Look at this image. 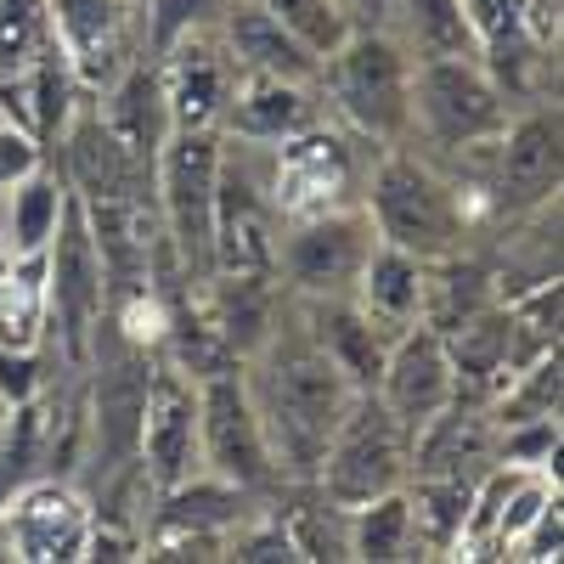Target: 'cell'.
Wrapping results in <instances>:
<instances>
[{"label":"cell","instance_id":"ffe728a7","mask_svg":"<svg viewBox=\"0 0 564 564\" xmlns=\"http://www.w3.org/2000/svg\"><path fill=\"white\" fill-rule=\"evenodd\" d=\"M193 300L238 361H249L271 339V327L282 322V305H289L276 271H209L193 289Z\"/></svg>","mask_w":564,"mask_h":564},{"label":"cell","instance_id":"f1b7e54d","mask_svg":"<svg viewBox=\"0 0 564 564\" xmlns=\"http://www.w3.org/2000/svg\"><path fill=\"white\" fill-rule=\"evenodd\" d=\"M260 7H265L282 29H289L294 40H305L316 57H327V52H334V45L356 29L339 0H260Z\"/></svg>","mask_w":564,"mask_h":564},{"label":"cell","instance_id":"83f0119b","mask_svg":"<svg viewBox=\"0 0 564 564\" xmlns=\"http://www.w3.org/2000/svg\"><path fill=\"white\" fill-rule=\"evenodd\" d=\"M0 345L7 350L45 345V254L40 260L0 254Z\"/></svg>","mask_w":564,"mask_h":564},{"label":"cell","instance_id":"6da1fadb","mask_svg":"<svg viewBox=\"0 0 564 564\" xmlns=\"http://www.w3.org/2000/svg\"><path fill=\"white\" fill-rule=\"evenodd\" d=\"M243 384L260 412V430H265L282 486H311L316 463H322L327 441H334L339 417L350 412L356 390L327 361V350L305 334L294 300L282 305V322L271 327V339L243 361Z\"/></svg>","mask_w":564,"mask_h":564},{"label":"cell","instance_id":"9c48e42d","mask_svg":"<svg viewBox=\"0 0 564 564\" xmlns=\"http://www.w3.org/2000/svg\"><path fill=\"white\" fill-rule=\"evenodd\" d=\"M379 243L367 209L361 204H339V209H316V215H294L282 220L276 238V282L289 300H339L356 294V276Z\"/></svg>","mask_w":564,"mask_h":564},{"label":"cell","instance_id":"cb8c5ba5","mask_svg":"<svg viewBox=\"0 0 564 564\" xmlns=\"http://www.w3.org/2000/svg\"><path fill=\"white\" fill-rule=\"evenodd\" d=\"M372 322H384L390 334H406V327L423 322V300H430V260H417L395 243H372L356 294H350Z\"/></svg>","mask_w":564,"mask_h":564},{"label":"cell","instance_id":"4316f807","mask_svg":"<svg viewBox=\"0 0 564 564\" xmlns=\"http://www.w3.org/2000/svg\"><path fill=\"white\" fill-rule=\"evenodd\" d=\"M384 29L406 45L412 57H452V52H475V29H468L463 0H390Z\"/></svg>","mask_w":564,"mask_h":564},{"label":"cell","instance_id":"f546056e","mask_svg":"<svg viewBox=\"0 0 564 564\" xmlns=\"http://www.w3.org/2000/svg\"><path fill=\"white\" fill-rule=\"evenodd\" d=\"M45 45H52L45 0H0V74H23Z\"/></svg>","mask_w":564,"mask_h":564},{"label":"cell","instance_id":"ac0fdd59","mask_svg":"<svg viewBox=\"0 0 564 564\" xmlns=\"http://www.w3.org/2000/svg\"><path fill=\"white\" fill-rule=\"evenodd\" d=\"M372 395L406 423V435H417L435 412H446L457 401V367H452V350H446V339L435 334V327L417 322V327H406V334H395Z\"/></svg>","mask_w":564,"mask_h":564},{"label":"cell","instance_id":"d6986e66","mask_svg":"<svg viewBox=\"0 0 564 564\" xmlns=\"http://www.w3.org/2000/svg\"><path fill=\"white\" fill-rule=\"evenodd\" d=\"M327 119L316 79H289V74H238L231 102L220 113L226 141H249V148H276L300 130Z\"/></svg>","mask_w":564,"mask_h":564},{"label":"cell","instance_id":"e0dca14e","mask_svg":"<svg viewBox=\"0 0 564 564\" xmlns=\"http://www.w3.org/2000/svg\"><path fill=\"white\" fill-rule=\"evenodd\" d=\"M148 63H153V79H159L170 130H220L231 85H238V63H231L220 29L181 34L164 52H153Z\"/></svg>","mask_w":564,"mask_h":564},{"label":"cell","instance_id":"7402d4cb","mask_svg":"<svg viewBox=\"0 0 564 564\" xmlns=\"http://www.w3.org/2000/svg\"><path fill=\"white\" fill-rule=\"evenodd\" d=\"M68 204H74L68 181L52 164V153H45L29 175H18L7 193H0V249L18 254V260H40L45 249H52Z\"/></svg>","mask_w":564,"mask_h":564},{"label":"cell","instance_id":"52a82bcc","mask_svg":"<svg viewBox=\"0 0 564 564\" xmlns=\"http://www.w3.org/2000/svg\"><path fill=\"white\" fill-rule=\"evenodd\" d=\"M372 153L379 148L361 141L356 130H345L339 119H316L311 130L265 148V181H271V198H276L282 220L361 204V181H367Z\"/></svg>","mask_w":564,"mask_h":564},{"label":"cell","instance_id":"277c9868","mask_svg":"<svg viewBox=\"0 0 564 564\" xmlns=\"http://www.w3.org/2000/svg\"><path fill=\"white\" fill-rule=\"evenodd\" d=\"M316 90L327 119H339L372 148H395L412 135V52L384 23L350 29L316 63Z\"/></svg>","mask_w":564,"mask_h":564},{"label":"cell","instance_id":"9a60e30c","mask_svg":"<svg viewBox=\"0 0 564 564\" xmlns=\"http://www.w3.org/2000/svg\"><path fill=\"white\" fill-rule=\"evenodd\" d=\"M480 63L502 79L513 102H531L558 45V0H463Z\"/></svg>","mask_w":564,"mask_h":564},{"label":"cell","instance_id":"d4e9b609","mask_svg":"<svg viewBox=\"0 0 564 564\" xmlns=\"http://www.w3.org/2000/svg\"><path fill=\"white\" fill-rule=\"evenodd\" d=\"M90 102H97V119L124 141L141 164H159V148H164V135H170V113H164V97H159V79H153V63L148 57H135Z\"/></svg>","mask_w":564,"mask_h":564},{"label":"cell","instance_id":"4fadbf2b","mask_svg":"<svg viewBox=\"0 0 564 564\" xmlns=\"http://www.w3.org/2000/svg\"><path fill=\"white\" fill-rule=\"evenodd\" d=\"M90 497L79 480L34 475L18 491L0 497V553H12L23 564H74L85 558L90 542Z\"/></svg>","mask_w":564,"mask_h":564},{"label":"cell","instance_id":"8992f818","mask_svg":"<svg viewBox=\"0 0 564 564\" xmlns=\"http://www.w3.org/2000/svg\"><path fill=\"white\" fill-rule=\"evenodd\" d=\"M406 475H412L406 423L367 390L339 417V430H334V441H327L316 475H311V491L327 497L334 508H361L384 491H401Z\"/></svg>","mask_w":564,"mask_h":564},{"label":"cell","instance_id":"7c38bea8","mask_svg":"<svg viewBox=\"0 0 564 564\" xmlns=\"http://www.w3.org/2000/svg\"><path fill=\"white\" fill-rule=\"evenodd\" d=\"M282 209L265 181V148L220 135L215 175V271H276Z\"/></svg>","mask_w":564,"mask_h":564},{"label":"cell","instance_id":"d6a6232c","mask_svg":"<svg viewBox=\"0 0 564 564\" xmlns=\"http://www.w3.org/2000/svg\"><path fill=\"white\" fill-rule=\"evenodd\" d=\"M339 7L350 12V23H356V29H379V23H384V12H390V0H339Z\"/></svg>","mask_w":564,"mask_h":564},{"label":"cell","instance_id":"3957f363","mask_svg":"<svg viewBox=\"0 0 564 564\" xmlns=\"http://www.w3.org/2000/svg\"><path fill=\"white\" fill-rule=\"evenodd\" d=\"M502 79L480 63V52L452 57H412V148L435 153L446 164H468L497 148V135L513 119Z\"/></svg>","mask_w":564,"mask_h":564},{"label":"cell","instance_id":"603a6c76","mask_svg":"<svg viewBox=\"0 0 564 564\" xmlns=\"http://www.w3.org/2000/svg\"><path fill=\"white\" fill-rule=\"evenodd\" d=\"M220 40L238 74H289V79H316V52L305 40H294L282 29L260 0H231L226 18H220Z\"/></svg>","mask_w":564,"mask_h":564},{"label":"cell","instance_id":"5bb4252c","mask_svg":"<svg viewBox=\"0 0 564 564\" xmlns=\"http://www.w3.org/2000/svg\"><path fill=\"white\" fill-rule=\"evenodd\" d=\"M135 468L153 497L181 486L186 475H198V379L186 367H175L164 350H153V367H148Z\"/></svg>","mask_w":564,"mask_h":564},{"label":"cell","instance_id":"5b68a950","mask_svg":"<svg viewBox=\"0 0 564 564\" xmlns=\"http://www.w3.org/2000/svg\"><path fill=\"white\" fill-rule=\"evenodd\" d=\"M215 175H220V130L164 135L153 164V204L186 289H198L215 271Z\"/></svg>","mask_w":564,"mask_h":564},{"label":"cell","instance_id":"ba28073f","mask_svg":"<svg viewBox=\"0 0 564 564\" xmlns=\"http://www.w3.org/2000/svg\"><path fill=\"white\" fill-rule=\"evenodd\" d=\"M102 316H108L102 254L85 226V209L68 204L52 249H45V350L63 367L85 372V356H90V339H97Z\"/></svg>","mask_w":564,"mask_h":564},{"label":"cell","instance_id":"4dcf8cb0","mask_svg":"<svg viewBox=\"0 0 564 564\" xmlns=\"http://www.w3.org/2000/svg\"><path fill=\"white\" fill-rule=\"evenodd\" d=\"M226 7L231 0H141V45H148V57L193 29H220Z\"/></svg>","mask_w":564,"mask_h":564},{"label":"cell","instance_id":"1f68e13d","mask_svg":"<svg viewBox=\"0 0 564 564\" xmlns=\"http://www.w3.org/2000/svg\"><path fill=\"white\" fill-rule=\"evenodd\" d=\"M40 159H45L40 141H34L29 130H18V124L0 119V193H7V186H12L18 175H29Z\"/></svg>","mask_w":564,"mask_h":564},{"label":"cell","instance_id":"484cf974","mask_svg":"<svg viewBox=\"0 0 564 564\" xmlns=\"http://www.w3.org/2000/svg\"><path fill=\"white\" fill-rule=\"evenodd\" d=\"M345 547H350V558H361V564L430 558V553H423V542H417V525H412L406 486L372 497V502H361V508H345Z\"/></svg>","mask_w":564,"mask_h":564},{"label":"cell","instance_id":"7a4b0ae2","mask_svg":"<svg viewBox=\"0 0 564 564\" xmlns=\"http://www.w3.org/2000/svg\"><path fill=\"white\" fill-rule=\"evenodd\" d=\"M361 209L379 231V243H395L417 260H446L468 249L486 198L468 186V175L446 170V159L395 141V148L372 153L361 181Z\"/></svg>","mask_w":564,"mask_h":564},{"label":"cell","instance_id":"30bf717a","mask_svg":"<svg viewBox=\"0 0 564 564\" xmlns=\"http://www.w3.org/2000/svg\"><path fill=\"white\" fill-rule=\"evenodd\" d=\"M198 468L215 475V480H231V486L254 491V497L289 491L282 475H276V463H271L260 412L249 401L243 361L198 379Z\"/></svg>","mask_w":564,"mask_h":564},{"label":"cell","instance_id":"44dd1931","mask_svg":"<svg viewBox=\"0 0 564 564\" xmlns=\"http://www.w3.org/2000/svg\"><path fill=\"white\" fill-rule=\"evenodd\" d=\"M294 311L305 322V334L327 350V361L345 372V384L356 395H367L372 384H379L384 356L395 345V334H390L384 322H372L350 294H339V300H294Z\"/></svg>","mask_w":564,"mask_h":564},{"label":"cell","instance_id":"2e32d148","mask_svg":"<svg viewBox=\"0 0 564 564\" xmlns=\"http://www.w3.org/2000/svg\"><path fill=\"white\" fill-rule=\"evenodd\" d=\"M45 18H52V40L63 45V57L74 63L90 97L113 85L135 57H148L141 0H45Z\"/></svg>","mask_w":564,"mask_h":564},{"label":"cell","instance_id":"8fae6325","mask_svg":"<svg viewBox=\"0 0 564 564\" xmlns=\"http://www.w3.org/2000/svg\"><path fill=\"white\" fill-rule=\"evenodd\" d=\"M468 164H480V181H468V186L502 220H520L531 209L558 204V108H547L542 97L513 108L497 148Z\"/></svg>","mask_w":564,"mask_h":564}]
</instances>
